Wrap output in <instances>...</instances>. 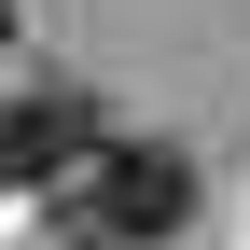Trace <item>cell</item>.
<instances>
[{
	"label": "cell",
	"mask_w": 250,
	"mask_h": 250,
	"mask_svg": "<svg viewBox=\"0 0 250 250\" xmlns=\"http://www.w3.org/2000/svg\"><path fill=\"white\" fill-rule=\"evenodd\" d=\"M70 223L83 236H111V250H153V236H181L195 223V167H181V139H83V167H70Z\"/></svg>",
	"instance_id": "obj_1"
},
{
	"label": "cell",
	"mask_w": 250,
	"mask_h": 250,
	"mask_svg": "<svg viewBox=\"0 0 250 250\" xmlns=\"http://www.w3.org/2000/svg\"><path fill=\"white\" fill-rule=\"evenodd\" d=\"M83 139H98V98H83V83H28V98H0V195L70 181Z\"/></svg>",
	"instance_id": "obj_2"
},
{
	"label": "cell",
	"mask_w": 250,
	"mask_h": 250,
	"mask_svg": "<svg viewBox=\"0 0 250 250\" xmlns=\"http://www.w3.org/2000/svg\"><path fill=\"white\" fill-rule=\"evenodd\" d=\"M0 56H14V0H0Z\"/></svg>",
	"instance_id": "obj_3"
},
{
	"label": "cell",
	"mask_w": 250,
	"mask_h": 250,
	"mask_svg": "<svg viewBox=\"0 0 250 250\" xmlns=\"http://www.w3.org/2000/svg\"><path fill=\"white\" fill-rule=\"evenodd\" d=\"M83 250H111V236H83Z\"/></svg>",
	"instance_id": "obj_4"
}]
</instances>
